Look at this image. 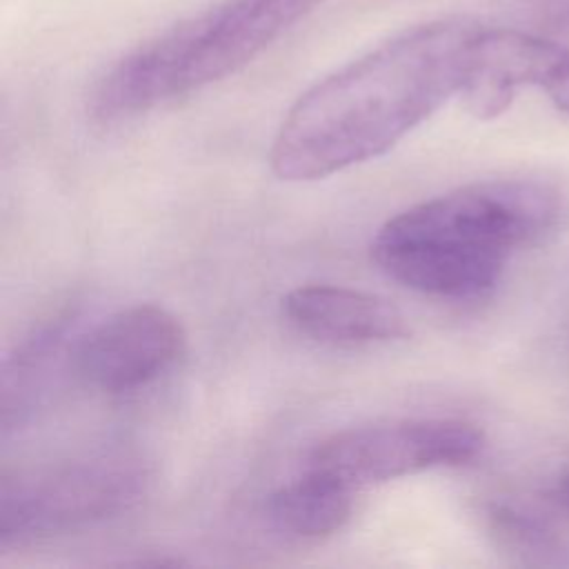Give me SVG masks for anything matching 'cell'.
I'll use <instances>...</instances> for the list:
<instances>
[{
    "label": "cell",
    "instance_id": "8fae6325",
    "mask_svg": "<svg viewBox=\"0 0 569 569\" xmlns=\"http://www.w3.org/2000/svg\"><path fill=\"white\" fill-rule=\"evenodd\" d=\"M542 89L549 93V98L560 111L569 113V53L558 62V67L551 71Z\"/></svg>",
    "mask_w": 569,
    "mask_h": 569
},
{
    "label": "cell",
    "instance_id": "7a4b0ae2",
    "mask_svg": "<svg viewBox=\"0 0 569 569\" xmlns=\"http://www.w3.org/2000/svg\"><path fill=\"white\" fill-rule=\"evenodd\" d=\"M558 191L527 178L482 180L389 218L371 240L373 262L396 282L442 300L485 298L509 256L560 218Z\"/></svg>",
    "mask_w": 569,
    "mask_h": 569
},
{
    "label": "cell",
    "instance_id": "277c9868",
    "mask_svg": "<svg viewBox=\"0 0 569 569\" xmlns=\"http://www.w3.org/2000/svg\"><path fill=\"white\" fill-rule=\"evenodd\" d=\"M151 487V462L140 451L120 447L7 469L0 480V547L67 536L120 518Z\"/></svg>",
    "mask_w": 569,
    "mask_h": 569
},
{
    "label": "cell",
    "instance_id": "52a82bcc",
    "mask_svg": "<svg viewBox=\"0 0 569 569\" xmlns=\"http://www.w3.org/2000/svg\"><path fill=\"white\" fill-rule=\"evenodd\" d=\"M567 53L565 47L525 31L478 27L469 42L460 87L467 111L480 120L500 116L520 87H545Z\"/></svg>",
    "mask_w": 569,
    "mask_h": 569
},
{
    "label": "cell",
    "instance_id": "8992f818",
    "mask_svg": "<svg viewBox=\"0 0 569 569\" xmlns=\"http://www.w3.org/2000/svg\"><path fill=\"white\" fill-rule=\"evenodd\" d=\"M184 347L187 333L171 311L158 305H133L80 336L69 365L87 387L127 393L171 369Z\"/></svg>",
    "mask_w": 569,
    "mask_h": 569
},
{
    "label": "cell",
    "instance_id": "5b68a950",
    "mask_svg": "<svg viewBox=\"0 0 569 569\" xmlns=\"http://www.w3.org/2000/svg\"><path fill=\"white\" fill-rule=\"evenodd\" d=\"M482 449L485 433L467 420L407 418L336 431L316 445L307 465L362 489L429 469L460 467L473 462Z\"/></svg>",
    "mask_w": 569,
    "mask_h": 569
},
{
    "label": "cell",
    "instance_id": "30bf717a",
    "mask_svg": "<svg viewBox=\"0 0 569 569\" xmlns=\"http://www.w3.org/2000/svg\"><path fill=\"white\" fill-rule=\"evenodd\" d=\"M485 527L498 549L529 562H547V558L558 551L551 531L536 520L531 513L509 505L493 500L482 509Z\"/></svg>",
    "mask_w": 569,
    "mask_h": 569
},
{
    "label": "cell",
    "instance_id": "7c38bea8",
    "mask_svg": "<svg viewBox=\"0 0 569 569\" xmlns=\"http://www.w3.org/2000/svg\"><path fill=\"white\" fill-rule=\"evenodd\" d=\"M556 496H558V500L562 502V507H565V509H569V473H567V476H562V480L558 482V487H556Z\"/></svg>",
    "mask_w": 569,
    "mask_h": 569
},
{
    "label": "cell",
    "instance_id": "ba28073f",
    "mask_svg": "<svg viewBox=\"0 0 569 569\" xmlns=\"http://www.w3.org/2000/svg\"><path fill=\"white\" fill-rule=\"evenodd\" d=\"M282 313L305 336L340 347L391 342L409 333L389 300L336 284H302L282 298Z\"/></svg>",
    "mask_w": 569,
    "mask_h": 569
},
{
    "label": "cell",
    "instance_id": "9c48e42d",
    "mask_svg": "<svg viewBox=\"0 0 569 569\" xmlns=\"http://www.w3.org/2000/svg\"><path fill=\"white\" fill-rule=\"evenodd\" d=\"M353 491L316 467L278 487L267 498V518L276 531L296 540H322L338 533L351 518Z\"/></svg>",
    "mask_w": 569,
    "mask_h": 569
},
{
    "label": "cell",
    "instance_id": "6da1fadb",
    "mask_svg": "<svg viewBox=\"0 0 569 569\" xmlns=\"http://www.w3.org/2000/svg\"><path fill=\"white\" fill-rule=\"evenodd\" d=\"M478 24L438 20L409 29L302 93L271 144V169L311 182L389 151L460 93Z\"/></svg>",
    "mask_w": 569,
    "mask_h": 569
},
{
    "label": "cell",
    "instance_id": "3957f363",
    "mask_svg": "<svg viewBox=\"0 0 569 569\" xmlns=\"http://www.w3.org/2000/svg\"><path fill=\"white\" fill-rule=\"evenodd\" d=\"M318 2L227 0L178 22L102 76L91 98L93 118L122 120L236 73Z\"/></svg>",
    "mask_w": 569,
    "mask_h": 569
}]
</instances>
